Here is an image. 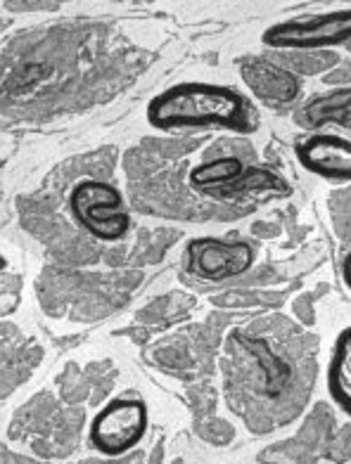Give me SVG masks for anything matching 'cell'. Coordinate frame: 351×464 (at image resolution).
Here are the masks:
<instances>
[{
    "label": "cell",
    "mask_w": 351,
    "mask_h": 464,
    "mask_svg": "<svg viewBox=\"0 0 351 464\" xmlns=\"http://www.w3.org/2000/svg\"><path fill=\"white\" fill-rule=\"evenodd\" d=\"M240 76L254 98L268 107H283L302 98L304 83L295 72L266 57H247L240 62Z\"/></svg>",
    "instance_id": "cell-8"
},
{
    "label": "cell",
    "mask_w": 351,
    "mask_h": 464,
    "mask_svg": "<svg viewBox=\"0 0 351 464\" xmlns=\"http://www.w3.org/2000/svg\"><path fill=\"white\" fill-rule=\"evenodd\" d=\"M79 464H136V462H131L129 455H126V458H117V459L102 458V459H95V462H93V459H88V462H79Z\"/></svg>",
    "instance_id": "cell-15"
},
{
    "label": "cell",
    "mask_w": 351,
    "mask_h": 464,
    "mask_svg": "<svg viewBox=\"0 0 351 464\" xmlns=\"http://www.w3.org/2000/svg\"><path fill=\"white\" fill-rule=\"evenodd\" d=\"M154 130H226L254 135L261 129V111L238 88L207 81H180L157 92L145 107Z\"/></svg>",
    "instance_id": "cell-1"
},
{
    "label": "cell",
    "mask_w": 351,
    "mask_h": 464,
    "mask_svg": "<svg viewBox=\"0 0 351 464\" xmlns=\"http://www.w3.org/2000/svg\"><path fill=\"white\" fill-rule=\"evenodd\" d=\"M7 268V258L3 256V254H0V273H3V270Z\"/></svg>",
    "instance_id": "cell-16"
},
{
    "label": "cell",
    "mask_w": 351,
    "mask_h": 464,
    "mask_svg": "<svg viewBox=\"0 0 351 464\" xmlns=\"http://www.w3.org/2000/svg\"><path fill=\"white\" fill-rule=\"evenodd\" d=\"M254 266V249L242 239L195 237L185 246V268L202 282H226Z\"/></svg>",
    "instance_id": "cell-6"
},
{
    "label": "cell",
    "mask_w": 351,
    "mask_h": 464,
    "mask_svg": "<svg viewBox=\"0 0 351 464\" xmlns=\"http://www.w3.org/2000/svg\"><path fill=\"white\" fill-rule=\"evenodd\" d=\"M176 464H183V462H176Z\"/></svg>",
    "instance_id": "cell-17"
},
{
    "label": "cell",
    "mask_w": 351,
    "mask_h": 464,
    "mask_svg": "<svg viewBox=\"0 0 351 464\" xmlns=\"http://www.w3.org/2000/svg\"><path fill=\"white\" fill-rule=\"evenodd\" d=\"M295 157L311 176L327 183H351V138L327 130H308L295 140Z\"/></svg>",
    "instance_id": "cell-7"
},
{
    "label": "cell",
    "mask_w": 351,
    "mask_h": 464,
    "mask_svg": "<svg viewBox=\"0 0 351 464\" xmlns=\"http://www.w3.org/2000/svg\"><path fill=\"white\" fill-rule=\"evenodd\" d=\"M330 417L316 415L308 420L302 434L292 440L276 443L259 455L261 464H316V459L326 455L327 440L333 436Z\"/></svg>",
    "instance_id": "cell-9"
},
{
    "label": "cell",
    "mask_w": 351,
    "mask_h": 464,
    "mask_svg": "<svg viewBox=\"0 0 351 464\" xmlns=\"http://www.w3.org/2000/svg\"><path fill=\"white\" fill-rule=\"evenodd\" d=\"M295 123L304 130H323L326 126L351 129V86L318 92L297 110Z\"/></svg>",
    "instance_id": "cell-10"
},
{
    "label": "cell",
    "mask_w": 351,
    "mask_h": 464,
    "mask_svg": "<svg viewBox=\"0 0 351 464\" xmlns=\"http://www.w3.org/2000/svg\"><path fill=\"white\" fill-rule=\"evenodd\" d=\"M261 44L271 50L316 53V50L345 48L351 53V7L276 22L266 26Z\"/></svg>",
    "instance_id": "cell-4"
},
{
    "label": "cell",
    "mask_w": 351,
    "mask_h": 464,
    "mask_svg": "<svg viewBox=\"0 0 351 464\" xmlns=\"http://www.w3.org/2000/svg\"><path fill=\"white\" fill-rule=\"evenodd\" d=\"M0 464H36V462H29V459H22L17 455H10V452L0 450Z\"/></svg>",
    "instance_id": "cell-14"
},
{
    "label": "cell",
    "mask_w": 351,
    "mask_h": 464,
    "mask_svg": "<svg viewBox=\"0 0 351 464\" xmlns=\"http://www.w3.org/2000/svg\"><path fill=\"white\" fill-rule=\"evenodd\" d=\"M150 410L138 396H119L107 401L88 424V443L100 458H126L148 436Z\"/></svg>",
    "instance_id": "cell-2"
},
{
    "label": "cell",
    "mask_w": 351,
    "mask_h": 464,
    "mask_svg": "<svg viewBox=\"0 0 351 464\" xmlns=\"http://www.w3.org/2000/svg\"><path fill=\"white\" fill-rule=\"evenodd\" d=\"M326 459L335 464H342V462H349L351 459V424L342 427V431L330 436L327 440V448H326Z\"/></svg>",
    "instance_id": "cell-12"
},
{
    "label": "cell",
    "mask_w": 351,
    "mask_h": 464,
    "mask_svg": "<svg viewBox=\"0 0 351 464\" xmlns=\"http://www.w3.org/2000/svg\"><path fill=\"white\" fill-rule=\"evenodd\" d=\"M190 185L214 199H238L249 195L288 197L292 188L264 166H245L238 157L202 161L190 171Z\"/></svg>",
    "instance_id": "cell-3"
},
{
    "label": "cell",
    "mask_w": 351,
    "mask_h": 464,
    "mask_svg": "<svg viewBox=\"0 0 351 464\" xmlns=\"http://www.w3.org/2000/svg\"><path fill=\"white\" fill-rule=\"evenodd\" d=\"M339 276H342V282H345V287L351 292V251L342 258V268H339Z\"/></svg>",
    "instance_id": "cell-13"
},
{
    "label": "cell",
    "mask_w": 351,
    "mask_h": 464,
    "mask_svg": "<svg viewBox=\"0 0 351 464\" xmlns=\"http://www.w3.org/2000/svg\"><path fill=\"white\" fill-rule=\"evenodd\" d=\"M327 396L351 420V324L339 332L326 370Z\"/></svg>",
    "instance_id": "cell-11"
},
{
    "label": "cell",
    "mask_w": 351,
    "mask_h": 464,
    "mask_svg": "<svg viewBox=\"0 0 351 464\" xmlns=\"http://www.w3.org/2000/svg\"><path fill=\"white\" fill-rule=\"evenodd\" d=\"M72 216L88 235L102 242H117L126 237L133 220L123 208V199L114 185L95 178H83L69 195Z\"/></svg>",
    "instance_id": "cell-5"
}]
</instances>
